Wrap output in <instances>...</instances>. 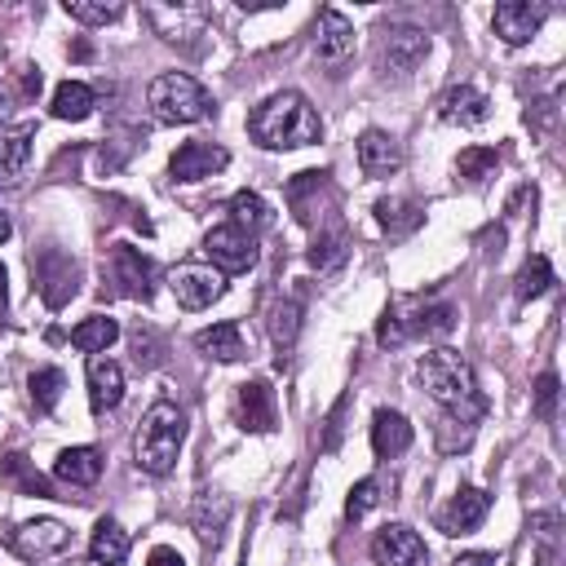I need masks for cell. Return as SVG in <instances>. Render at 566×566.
Listing matches in <instances>:
<instances>
[{
    "label": "cell",
    "instance_id": "cell-1",
    "mask_svg": "<svg viewBox=\"0 0 566 566\" xmlns=\"http://www.w3.org/2000/svg\"><path fill=\"white\" fill-rule=\"evenodd\" d=\"M248 133L265 150H296V146H310L323 137V119L305 102V93L279 88L265 102H256V111L248 115Z\"/></svg>",
    "mask_w": 566,
    "mask_h": 566
},
{
    "label": "cell",
    "instance_id": "cell-2",
    "mask_svg": "<svg viewBox=\"0 0 566 566\" xmlns=\"http://www.w3.org/2000/svg\"><path fill=\"white\" fill-rule=\"evenodd\" d=\"M416 380L424 385V394L442 407V411H455V416H469L478 420L482 416V394H478V376L473 367L455 354V349H429L420 354L416 363Z\"/></svg>",
    "mask_w": 566,
    "mask_h": 566
},
{
    "label": "cell",
    "instance_id": "cell-3",
    "mask_svg": "<svg viewBox=\"0 0 566 566\" xmlns=\"http://www.w3.org/2000/svg\"><path fill=\"white\" fill-rule=\"evenodd\" d=\"M181 442H186V411H181L177 402H168V398L150 402L146 416H142V429H137V438H133L137 469L150 473V478L172 473Z\"/></svg>",
    "mask_w": 566,
    "mask_h": 566
},
{
    "label": "cell",
    "instance_id": "cell-4",
    "mask_svg": "<svg viewBox=\"0 0 566 566\" xmlns=\"http://www.w3.org/2000/svg\"><path fill=\"white\" fill-rule=\"evenodd\" d=\"M146 106H150V115H155L159 124H199V119L212 111V97H208V88H203L195 75H186V71H164V75L150 80Z\"/></svg>",
    "mask_w": 566,
    "mask_h": 566
},
{
    "label": "cell",
    "instance_id": "cell-5",
    "mask_svg": "<svg viewBox=\"0 0 566 566\" xmlns=\"http://www.w3.org/2000/svg\"><path fill=\"white\" fill-rule=\"evenodd\" d=\"M106 270H111V283H115L119 296H128V301H150L159 270H155V261H150L142 248H133V243H111Z\"/></svg>",
    "mask_w": 566,
    "mask_h": 566
},
{
    "label": "cell",
    "instance_id": "cell-6",
    "mask_svg": "<svg viewBox=\"0 0 566 566\" xmlns=\"http://www.w3.org/2000/svg\"><path fill=\"white\" fill-rule=\"evenodd\" d=\"M203 256L212 261V270L221 274H239V270H252L256 261V234H248L243 226L234 221H221L203 234Z\"/></svg>",
    "mask_w": 566,
    "mask_h": 566
},
{
    "label": "cell",
    "instance_id": "cell-7",
    "mask_svg": "<svg viewBox=\"0 0 566 566\" xmlns=\"http://www.w3.org/2000/svg\"><path fill=\"white\" fill-rule=\"evenodd\" d=\"M429 53V35L420 27H407V22H394L380 31V71L385 75H411Z\"/></svg>",
    "mask_w": 566,
    "mask_h": 566
},
{
    "label": "cell",
    "instance_id": "cell-8",
    "mask_svg": "<svg viewBox=\"0 0 566 566\" xmlns=\"http://www.w3.org/2000/svg\"><path fill=\"white\" fill-rule=\"evenodd\" d=\"M31 279H35V292L44 296V305L62 310L71 296H75V261L62 252V248H44L40 256H31Z\"/></svg>",
    "mask_w": 566,
    "mask_h": 566
},
{
    "label": "cell",
    "instance_id": "cell-9",
    "mask_svg": "<svg viewBox=\"0 0 566 566\" xmlns=\"http://www.w3.org/2000/svg\"><path fill=\"white\" fill-rule=\"evenodd\" d=\"M168 287H172L177 305H186V310H208L212 301H221L226 274L212 270V265H203V261H181V265L168 274Z\"/></svg>",
    "mask_w": 566,
    "mask_h": 566
},
{
    "label": "cell",
    "instance_id": "cell-10",
    "mask_svg": "<svg viewBox=\"0 0 566 566\" xmlns=\"http://www.w3.org/2000/svg\"><path fill=\"white\" fill-rule=\"evenodd\" d=\"M4 544H9L18 557H27V562H44V557L66 553L71 531H66L62 522H53V517H35V522H22L18 531H9Z\"/></svg>",
    "mask_w": 566,
    "mask_h": 566
},
{
    "label": "cell",
    "instance_id": "cell-11",
    "mask_svg": "<svg viewBox=\"0 0 566 566\" xmlns=\"http://www.w3.org/2000/svg\"><path fill=\"white\" fill-rule=\"evenodd\" d=\"M371 562L376 566H424L429 548L407 522H389L371 535Z\"/></svg>",
    "mask_w": 566,
    "mask_h": 566
},
{
    "label": "cell",
    "instance_id": "cell-12",
    "mask_svg": "<svg viewBox=\"0 0 566 566\" xmlns=\"http://www.w3.org/2000/svg\"><path fill=\"white\" fill-rule=\"evenodd\" d=\"M146 18H150L155 35H164L168 44H186V49L195 35L208 31V13L199 4H146Z\"/></svg>",
    "mask_w": 566,
    "mask_h": 566
},
{
    "label": "cell",
    "instance_id": "cell-13",
    "mask_svg": "<svg viewBox=\"0 0 566 566\" xmlns=\"http://www.w3.org/2000/svg\"><path fill=\"white\" fill-rule=\"evenodd\" d=\"M548 9L544 4H531V0H500L495 13H491V27L504 44H526L539 27H544Z\"/></svg>",
    "mask_w": 566,
    "mask_h": 566
},
{
    "label": "cell",
    "instance_id": "cell-14",
    "mask_svg": "<svg viewBox=\"0 0 566 566\" xmlns=\"http://www.w3.org/2000/svg\"><path fill=\"white\" fill-rule=\"evenodd\" d=\"M314 53L323 66H345L354 53V22L340 9H323L318 13V31H314Z\"/></svg>",
    "mask_w": 566,
    "mask_h": 566
},
{
    "label": "cell",
    "instance_id": "cell-15",
    "mask_svg": "<svg viewBox=\"0 0 566 566\" xmlns=\"http://www.w3.org/2000/svg\"><path fill=\"white\" fill-rule=\"evenodd\" d=\"M226 164H230V155H226L217 142H181V146L172 150V159H168V172H172L177 181H203V177L221 172Z\"/></svg>",
    "mask_w": 566,
    "mask_h": 566
},
{
    "label": "cell",
    "instance_id": "cell-16",
    "mask_svg": "<svg viewBox=\"0 0 566 566\" xmlns=\"http://www.w3.org/2000/svg\"><path fill=\"white\" fill-rule=\"evenodd\" d=\"M274 389L265 385V380H243L239 389H234V420H239V429H248V433H270L274 429Z\"/></svg>",
    "mask_w": 566,
    "mask_h": 566
},
{
    "label": "cell",
    "instance_id": "cell-17",
    "mask_svg": "<svg viewBox=\"0 0 566 566\" xmlns=\"http://www.w3.org/2000/svg\"><path fill=\"white\" fill-rule=\"evenodd\" d=\"M486 513H491V495L482 486H460L451 495V504L438 513V526L447 535H469V531H478L486 522Z\"/></svg>",
    "mask_w": 566,
    "mask_h": 566
},
{
    "label": "cell",
    "instance_id": "cell-18",
    "mask_svg": "<svg viewBox=\"0 0 566 566\" xmlns=\"http://www.w3.org/2000/svg\"><path fill=\"white\" fill-rule=\"evenodd\" d=\"M486 115H491V102H486V93H478L473 84H451V88L438 97V119L451 124V128H478Z\"/></svg>",
    "mask_w": 566,
    "mask_h": 566
},
{
    "label": "cell",
    "instance_id": "cell-19",
    "mask_svg": "<svg viewBox=\"0 0 566 566\" xmlns=\"http://www.w3.org/2000/svg\"><path fill=\"white\" fill-rule=\"evenodd\" d=\"M358 168H363V177H394L398 168H402V146H398V137H389L385 128H367L363 137H358Z\"/></svg>",
    "mask_w": 566,
    "mask_h": 566
},
{
    "label": "cell",
    "instance_id": "cell-20",
    "mask_svg": "<svg viewBox=\"0 0 566 566\" xmlns=\"http://www.w3.org/2000/svg\"><path fill=\"white\" fill-rule=\"evenodd\" d=\"M119 398H124V371H119V363L93 354L88 358V402H93V411L97 416L102 411H115Z\"/></svg>",
    "mask_w": 566,
    "mask_h": 566
},
{
    "label": "cell",
    "instance_id": "cell-21",
    "mask_svg": "<svg viewBox=\"0 0 566 566\" xmlns=\"http://www.w3.org/2000/svg\"><path fill=\"white\" fill-rule=\"evenodd\" d=\"M411 424H407V416L402 411H389V407H380L376 416H371V451L380 455V460H394V455H402L407 447H411Z\"/></svg>",
    "mask_w": 566,
    "mask_h": 566
},
{
    "label": "cell",
    "instance_id": "cell-22",
    "mask_svg": "<svg viewBox=\"0 0 566 566\" xmlns=\"http://www.w3.org/2000/svg\"><path fill=\"white\" fill-rule=\"evenodd\" d=\"M53 478L66 486H93L102 478V451L97 447H66L53 460Z\"/></svg>",
    "mask_w": 566,
    "mask_h": 566
},
{
    "label": "cell",
    "instance_id": "cell-23",
    "mask_svg": "<svg viewBox=\"0 0 566 566\" xmlns=\"http://www.w3.org/2000/svg\"><path fill=\"white\" fill-rule=\"evenodd\" d=\"M35 124H4L0 128V181H13L31 159Z\"/></svg>",
    "mask_w": 566,
    "mask_h": 566
},
{
    "label": "cell",
    "instance_id": "cell-24",
    "mask_svg": "<svg viewBox=\"0 0 566 566\" xmlns=\"http://www.w3.org/2000/svg\"><path fill=\"white\" fill-rule=\"evenodd\" d=\"M88 557L97 566H124V557H128V531L115 517H102L93 526V535H88Z\"/></svg>",
    "mask_w": 566,
    "mask_h": 566
},
{
    "label": "cell",
    "instance_id": "cell-25",
    "mask_svg": "<svg viewBox=\"0 0 566 566\" xmlns=\"http://www.w3.org/2000/svg\"><path fill=\"white\" fill-rule=\"evenodd\" d=\"M115 340H119V323L106 318V314H88V318H80V323L71 327V345L84 349V354H102V349H111Z\"/></svg>",
    "mask_w": 566,
    "mask_h": 566
},
{
    "label": "cell",
    "instance_id": "cell-26",
    "mask_svg": "<svg viewBox=\"0 0 566 566\" xmlns=\"http://www.w3.org/2000/svg\"><path fill=\"white\" fill-rule=\"evenodd\" d=\"M93 88L88 84H80V80H62L57 88H53V115L57 119H71V124H80V119H88L93 115Z\"/></svg>",
    "mask_w": 566,
    "mask_h": 566
},
{
    "label": "cell",
    "instance_id": "cell-27",
    "mask_svg": "<svg viewBox=\"0 0 566 566\" xmlns=\"http://www.w3.org/2000/svg\"><path fill=\"white\" fill-rule=\"evenodd\" d=\"M195 345L208 354V358H221V363H234L243 358V336H239V323H212L195 336Z\"/></svg>",
    "mask_w": 566,
    "mask_h": 566
},
{
    "label": "cell",
    "instance_id": "cell-28",
    "mask_svg": "<svg viewBox=\"0 0 566 566\" xmlns=\"http://www.w3.org/2000/svg\"><path fill=\"white\" fill-rule=\"evenodd\" d=\"M376 221L389 230V234H411L424 217H420V208L411 203V199H376Z\"/></svg>",
    "mask_w": 566,
    "mask_h": 566
},
{
    "label": "cell",
    "instance_id": "cell-29",
    "mask_svg": "<svg viewBox=\"0 0 566 566\" xmlns=\"http://www.w3.org/2000/svg\"><path fill=\"white\" fill-rule=\"evenodd\" d=\"M553 287V265H548V256H526V265L517 270V279H513V292H517V301H535V296H544Z\"/></svg>",
    "mask_w": 566,
    "mask_h": 566
},
{
    "label": "cell",
    "instance_id": "cell-30",
    "mask_svg": "<svg viewBox=\"0 0 566 566\" xmlns=\"http://www.w3.org/2000/svg\"><path fill=\"white\" fill-rule=\"evenodd\" d=\"M265 327H270V340H274L279 349H292V340H296V332H301V301H292V296H287V301H274Z\"/></svg>",
    "mask_w": 566,
    "mask_h": 566
},
{
    "label": "cell",
    "instance_id": "cell-31",
    "mask_svg": "<svg viewBox=\"0 0 566 566\" xmlns=\"http://www.w3.org/2000/svg\"><path fill=\"white\" fill-rule=\"evenodd\" d=\"M230 212H234V226H243L248 234H256V230L270 226V203H265L256 190H239V195L230 199Z\"/></svg>",
    "mask_w": 566,
    "mask_h": 566
},
{
    "label": "cell",
    "instance_id": "cell-32",
    "mask_svg": "<svg viewBox=\"0 0 566 566\" xmlns=\"http://www.w3.org/2000/svg\"><path fill=\"white\" fill-rule=\"evenodd\" d=\"M402 314V310H398ZM451 323H455V310L447 305V301H433V305H420V310H411V318H402V327H407V336L411 332H451Z\"/></svg>",
    "mask_w": 566,
    "mask_h": 566
},
{
    "label": "cell",
    "instance_id": "cell-33",
    "mask_svg": "<svg viewBox=\"0 0 566 566\" xmlns=\"http://www.w3.org/2000/svg\"><path fill=\"white\" fill-rule=\"evenodd\" d=\"M495 164H500V155H495L491 146H469V150H460L455 172H460L469 186H482V181L495 172Z\"/></svg>",
    "mask_w": 566,
    "mask_h": 566
},
{
    "label": "cell",
    "instance_id": "cell-34",
    "mask_svg": "<svg viewBox=\"0 0 566 566\" xmlns=\"http://www.w3.org/2000/svg\"><path fill=\"white\" fill-rule=\"evenodd\" d=\"M345 252H349V239H345V230L336 226V230H327V234L314 239V248H310V265L327 274V270H336V265L345 261Z\"/></svg>",
    "mask_w": 566,
    "mask_h": 566
},
{
    "label": "cell",
    "instance_id": "cell-35",
    "mask_svg": "<svg viewBox=\"0 0 566 566\" xmlns=\"http://www.w3.org/2000/svg\"><path fill=\"white\" fill-rule=\"evenodd\" d=\"M62 371L57 367H40V371H31V402H35V411H53L57 407V398H62Z\"/></svg>",
    "mask_w": 566,
    "mask_h": 566
},
{
    "label": "cell",
    "instance_id": "cell-36",
    "mask_svg": "<svg viewBox=\"0 0 566 566\" xmlns=\"http://www.w3.org/2000/svg\"><path fill=\"white\" fill-rule=\"evenodd\" d=\"M66 13L75 18V22H84V27H106V22H115L119 13H124V4H106V0H66Z\"/></svg>",
    "mask_w": 566,
    "mask_h": 566
},
{
    "label": "cell",
    "instance_id": "cell-37",
    "mask_svg": "<svg viewBox=\"0 0 566 566\" xmlns=\"http://www.w3.org/2000/svg\"><path fill=\"white\" fill-rule=\"evenodd\" d=\"M212 504H217V495L208 491V495L199 500V509H195V535H199L203 544H217V535H221V526H226V513H230V504H221L217 513H212Z\"/></svg>",
    "mask_w": 566,
    "mask_h": 566
},
{
    "label": "cell",
    "instance_id": "cell-38",
    "mask_svg": "<svg viewBox=\"0 0 566 566\" xmlns=\"http://www.w3.org/2000/svg\"><path fill=\"white\" fill-rule=\"evenodd\" d=\"M4 473H9L27 495H53V486H49V482L27 464V455H4Z\"/></svg>",
    "mask_w": 566,
    "mask_h": 566
},
{
    "label": "cell",
    "instance_id": "cell-39",
    "mask_svg": "<svg viewBox=\"0 0 566 566\" xmlns=\"http://www.w3.org/2000/svg\"><path fill=\"white\" fill-rule=\"evenodd\" d=\"M376 500H380V482H376V478H363V482H354V486H349L345 513H349V517H363V513H371V509H376Z\"/></svg>",
    "mask_w": 566,
    "mask_h": 566
},
{
    "label": "cell",
    "instance_id": "cell-40",
    "mask_svg": "<svg viewBox=\"0 0 566 566\" xmlns=\"http://www.w3.org/2000/svg\"><path fill=\"white\" fill-rule=\"evenodd\" d=\"M526 124H531L535 137H548V133L557 128V97H539V102H531V106H526Z\"/></svg>",
    "mask_w": 566,
    "mask_h": 566
},
{
    "label": "cell",
    "instance_id": "cell-41",
    "mask_svg": "<svg viewBox=\"0 0 566 566\" xmlns=\"http://www.w3.org/2000/svg\"><path fill=\"white\" fill-rule=\"evenodd\" d=\"M345 411H349V394H340L327 411V433L318 438V451H336L340 447V433H345Z\"/></svg>",
    "mask_w": 566,
    "mask_h": 566
},
{
    "label": "cell",
    "instance_id": "cell-42",
    "mask_svg": "<svg viewBox=\"0 0 566 566\" xmlns=\"http://www.w3.org/2000/svg\"><path fill=\"white\" fill-rule=\"evenodd\" d=\"M535 416L539 420L557 416V376L553 371H539V380H535Z\"/></svg>",
    "mask_w": 566,
    "mask_h": 566
},
{
    "label": "cell",
    "instance_id": "cell-43",
    "mask_svg": "<svg viewBox=\"0 0 566 566\" xmlns=\"http://www.w3.org/2000/svg\"><path fill=\"white\" fill-rule=\"evenodd\" d=\"M376 340H380V345H402V340H407V327H402L398 305H389V310L380 314V323H376Z\"/></svg>",
    "mask_w": 566,
    "mask_h": 566
},
{
    "label": "cell",
    "instance_id": "cell-44",
    "mask_svg": "<svg viewBox=\"0 0 566 566\" xmlns=\"http://www.w3.org/2000/svg\"><path fill=\"white\" fill-rule=\"evenodd\" d=\"M146 566H186V562H181V553H177V548H168V544H159V548H150V557H146Z\"/></svg>",
    "mask_w": 566,
    "mask_h": 566
},
{
    "label": "cell",
    "instance_id": "cell-45",
    "mask_svg": "<svg viewBox=\"0 0 566 566\" xmlns=\"http://www.w3.org/2000/svg\"><path fill=\"white\" fill-rule=\"evenodd\" d=\"M451 566H500V562H495V553H460Z\"/></svg>",
    "mask_w": 566,
    "mask_h": 566
},
{
    "label": "cell",
    "instance_id": "cell-46",
    "mask_svg": "<svg viewBox=\"0 0 566 566\" xmlns=\"http://www.w3.org/2000/svg\"><path fill=\"white\" fill-rule=\"evenodd\" d=\"M4 283H9V274H4V265H0V323H4V292H9Z\"/></svg>",
    "mask_w": 566,
    "mask_h": 566
},
{
    "label": "cell",
    "instance_id": "cell-47",
    "mask_svg": "<svg viewBox=\"0 0 566 566\" xmlns=\"http://www.w3.org/2000/svg\"><path fill=\"white\" fill-rule=\"evenodd\" d=\"M22 88H27V93H35V88H40V71H31V75L22 80Z\"/></svg>",
    "mask_w": 566,
    "mask_h": 566
},
{
    "label": "cell",
    "instance_id": "cell-48",
    "mask_svg": "<svg viewBox=\"0 0 566 566\" xmlns=\"http://www.w3.org/2000/svg\"><path fill=\"white\" fill-rule=\"evenodd\" d=\"M9 234H13V226H9V217H4V212H0V243H4V239H9Z\"/></svg>",
    "mask_w": 566,
    "mask_h": 566
},
{
    "label": "cell",
    "instance_id": "cell-49",
    "mask_svg": "<svg viewBox=\"0 0 566 566\" xmlns=\"http://www.w3.org/2000/svg\"><path fill=\"white\" fill-rule=\"evenodd\" d=\"M4 111H9V102H4V93H0V119H4Z\"/></svg>",
    "mask_w": 566,
    "mask_h": 566
}]
</instances>
